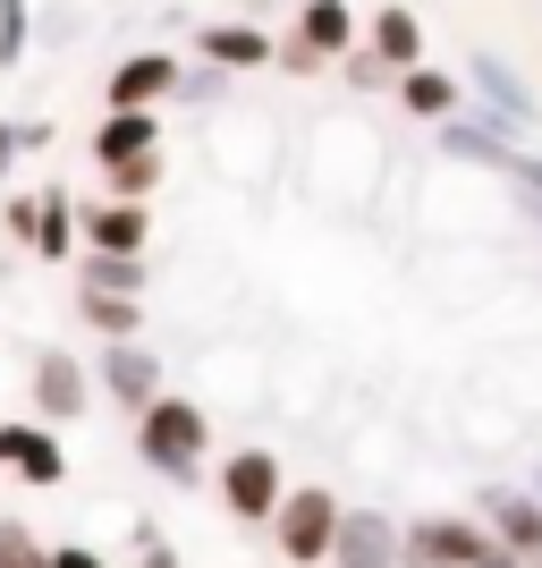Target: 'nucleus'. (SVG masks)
Here are the masks:
<instances>
[{"label":"nucleus","instance_id":"nucleus-15","mask_svg":"<svg viewBox=\"0 0 542 568\" xmlns=\"http://www.w3.org/2000/svg\"><path fill=\"white\" fill-rule=\"evenodd\" d=\"M365 51H374L381 69H425V18H416V9H407V0H390V9H374V18H365Z\"/></svg>","mask_w":542,"mask_h":568},{"label":"nucleus","instance_id":"nucleus-3","mask_svg":"<svg viewBox=\"0 0 542 568\" xmlns=\"http://www.w3.org/2000/svg\"><path fill=\"white\" fill-rule=\"evenodd\" d=\"M213 493H221V509H229L237 526H272V518H280V500L297 493V484H288L280 450H263V442H246V450H229V458H221Z\"/></svg>","mask_w":542,"mask_h":568},{"label":"nucleus","instance_id":"nucleus-5","mask_svg":"<svg viewBox=\"0 0 542 568\" xmlns=\"http://www.w3.org/2000/svg\"><path fill=\"white\" fill-rule=\"evenodd\" d=\"M0 475H18L34 493L69 484V442H60V425H43V416H0Z\"/></svg>","mask_w":542,"mask_h":568},{"label":"nucleus","instance_id":"nucleus-31","mask_svg":"<svg viewBox=\"0 0 542 568\" xmlns=\"http://www.w3.org/2000/svg\"><path fill=\"white\" fill-rule=\"evenodd\" d=\"M525 493H542V467H534V484H525Z\"/></svg>","mask_w":542,"mask_h":568},{"label":"nucleus","instance_id":"nucleus-21","mask_svg":"<svg viewBox=\"0 0 542 568\" xmlns=\"http://www.w3.org/2000/svg\"><path fill=\"white\" fill-rule=\"evenodd\" d=\"M76 314H85L102 339H144V297H102V288H76Z\"/></svg>","mask_w":542,"mask_h":568},{"label":"nucleus","instance_id":"nucleus-17","mask_svg":"<svg viewBox=\"0 0 542 568\" xmlns=\"http://www.w3.org/2000/svg\"><path fill=\"white\" fill-rule=\"evenodd\" d=\"M474 94H483V119H492V128H509V136L534 128V94H525V77L500 69L492 51H474Z\"/></svg>","mask_w":542,"mask_h":568},{"label":"nucleus","instance_id":"nucleus-4","mask_svg":"<svg viewBox=\"0 0 542 568\" xmlns=\"http://www.w3.org/2000/svg\"><path fill=\"white\" fill-rule=\"evenodd\" d=\"M339 493H323V484H297V493L280 500V518H272V551H280L288 568H323L330 544H339Z\"/></svg>","mask_w":542,"mask_h":568},{"label":"nucleus","instance_id":"nucleus-7","mask_svg":"<svg viewBox=\"0 0 542 568\" xmlns=\"http://www.w3.org/2000/svg\"><path fill=\"white\" fill-rule=\"evenodd\" d=\"M330 568H407V526L390 509H348L339 544H330Z\"/></svg>","mask_w":542,"mask_h":568},{"label":"nucleus","instance_id":"nucleus-13","mask_svg":"<svg viewBox=\"0 0 542 568\" xmlns=\"http://www.w3.org/2000/svg\"><path fill=\"white\" fill-rule=\"evenodd\" d=\"M153 153H162V111H102L94 119V162L102 170L153 162Z\"/></svg>","mask_w":542,"mask_h":568},{"label":"nucleus","instance_id":"nucleus-27","mask_svg":"<svg viewBox=\"0 0 542 568\" xmlns=\"http://www.w3.org/2000/svg\"><path fill=\"white\" fill-rule=\"evenodd\" d=\"M272 69H280V77H314V69H330V60H323V51H306L297 34H280V60H272Z\"/></svg>","mask_w":542,"mask_h":568},{"label":"nucleus","instance_id":"nucleus-1","mask_svg":"<svg viewBox=\"0 0 542 568\" xmlns=\"http://www.w3.org/2000/svg\"><path fill=\"white\" fill-rule=\"evenodd\" d=\"M204 442H213V416H204V399H178V390H162V399L136 416V458L153 475H170V484H195L204 475Z\"/></svg>","mask_w":542,"mask_h":568},{"label":"nucleus","instance_id":"nucleus-8","mask_svg":"<svg viewBox=\"0 0 542 568\" xmlns=\"http://www.w3.org/2000/svg\"><path fill=\"white\" fill-rule=\"evenodd\" d=\"M94 382H102V399H119L127 416H144V407L162 399V356L144 348V339H102Z\"/></svg>","mask_w":542,"mask_h":568},{"label":"nucleus","instance_id":"nucleus-6","mask_svg":"<svg viewBox=\"0 0 542 568\" xmlns=\"http://www.w3.org/2000/svg\"><path fill=\"white\" fill-rule=\"evenodd\" d=\"M178 85H187L178 51H127L111 69V85H102V111H162Z\"/></svg>","mask_w":542,"mask_h":568},{"label":"nucleus","instance_id":"nucleus-32","mask_svg":"<svg viewBox=\"0 0 542 568\" xmlns=\"http://www.w3.org/2000/svg\"><path fill=\"white\" fill-rule=\"evenodd\" d=\"M534 221H542V204H534Z\"/></svg>","mask_w":542,"mask_h":568},{"label":"nucleus","instance_id":"nucleus-30","mask_svg":"<svg viewBox=\"0 0 542 568\" xmlns=\"http://www.w3.org/2000/svg\"><path fill=\"white\" fill-rule=\"evenodd\" d=\"M18 153H25V136H18V119H0V170L18 162Z\"/></svg>","mask_w":542,"mask_h":568},{"label":"nucleus","instance_id":"nucleus-18","mask_svg":"<svg viewBox=\"0 0 542 568\" xmlns=\"http://www.w3.org/2000/svg\"><path fill=\"white\" fill-rule=\"evenodd\" d=\"M144 237H153V213H144V204H119V195L85 204V246H94V255H144Z\"/></svg>","mask_w":542,"mask_h":568},{"label":"nucleus","instance_id":"nucleus-19","mask_svg":"<svg viewBox=\"0 0 542 568\" xmlns=\"http://www.w3.org/2000/svg\"><path fill=\"white\" fill-rule=\"evenodd\" d=\"M390 102H399L407 119H432V128H449V119H458V102H467V85L425 60V69H407V77H399V94H390Z\"/></svg>","mask_w":542,"mask_h":568},{"label":"nucleus","instance_id":"nucleus-12","mask_svg":"<svg viewBox=\"0 0 542 568\" xmlns=\"http://www.w3.org/2000/svg\"><path fill=\"white\" fill-rule=\"evenodd\" d=\"M43 263H76L85 255V213L69 204V187L51 179V187H34V237H25Z\"/></svg>","mask_w":542,"mask_h":568},{"label":"nucleus","instance_id":"nucleus-2","mask_svg":"<svg viewBox=\"0 0 542 568\" xmlns=\"http://www.w3.org/2000/svg\"><path fill=\"white\" fill-rule=\"evenodd\" d=\"M407 568H525V560L500 544L483 518L425 509V518H407Z\"/></svg>","mask_w":542,"mask_h":568},{"label":"nucleus","instance_id":"nucleus-22","mask_svg":"<svg viewBox=\"0 0 542 568\" xmlns=\"http://www.w3.org/2000/svg\"><path fill=\"white\" fill-rule=\"evenodd\" d=\"M0 568H51V544L25 518H0Z\"/></svg>","mask_w":542,"mask_h":568},{"label":"nucleus","instance_id":"nucleus-10","mask_svg":"<svg viewBox=\"0 0 542 568\" xmlns=\"http://www.w3.org/2000/svg\"><path fill=\"white\" fill-rule=\"evenodd\" d=\"M441 153H449V162H474V170H500V179H518V162H525V144L518 136H509V128H492V119H483V111H458V119H449V128H441Z\"/></svg>","mask_w":542,"mask_h":568},{"label":"nucleus","instance_id":"nucleus-25","mask_svg":"<svg viewBox=\"0 0 542 568\" xmlns=\"http://www.w3.org/2000/svg\"><path fill=\"white\" fill-rule=\"evenodd\" d=\"M127 551H136V568H178V551H170V535H162L153 518L127 526Z\"/></svg>","mask_w":542,"mask_h":568},{"label":"nucleus","instance_id":"nucleus-16","mask_svg":"<svg viewBox=\"0 0 542 568\" xmlns=\"http://www.w3.org/2000/svg\"><path fill=\"white\" fill-rule=\"evenodd\" d=\"M288 34H297L306 51H323V60H348V51H365V18H356L348 0H306Z\"/></svg>","mask_w":542,"mask_h":568},{"label":"nucleus","instance_id":"nucleus-11","mask_svg":"<svg viewBox=\"0 0 542 568\" xmlns=\"http://www.w3.org/2000/svg\"><path fill=\"white\" fill-rule=\"evenodd\" d=\"M195 51H204V69L246 77V69H272V60H280V34H263L255 18H221V26L195 34Z\"/></svg>","mask_w":542,"mask_h":568},{"label":"nucleus","instance_id":"nucleus-26","mask_svg":"<svg viewBox=\"0 0 542 568\" xmlns=\"http://www.w3.org/2000/svg\"><path fill=\"white\" fill-rule=\"evenodd\" d=\"M25 60V0H0V69Z\"/></svg>","mask_w":542,"mask_h":568},{"label":"nucleus","instance_id":"nucleus-28","mask_svg":"<svg viewBox=\"0 0 542 568\" xmlns=\"http://www.w3.org/2000/svg\"><path fill=\"white\" fill-rule=\"evenodd\" d=\"M51 568H111L94 544H51Z\"/></svg>","mask_w":542,"mask_h":568},{"label":"nucleus","instance_id":"nucleus-9","mask_svg":"<svg viewBox=\"0 0 542 568\" xmlns=\"http://www.w3.org/2000/svg\"><path fill=\"white\" fill-rule=\"evenodd\" d=\"M94 390H102V382L85 374L69 348H43V356H34V416H43V425H76V416L94 407Z\"/></svg>","mask_w":542,"mask_h":568},{"label":"nucleus","instance_id":"nucleus-20","mask_svg":"<svg viewBox=\"0 0 542 568\" xmlns=\"http://www.w3.org/2000/svg\"><path fill=\"white\" fill-rule=\"evenodd\" d=\"M76 288H102V297H144V255H76Z\"/></svg>","mask_w":542,"mask_h":568},{"label":"nucleus","instance_id":"nucleus-29","mask_svg":"<svg viewBox=\"0 0 542 568\" xmlns=\"http://www.w3.org/2000/svg\"><path fill=\"white\" fill-rule=\"evenodd\" d=\"M518 187H525V195L542 204V153H525V162H518Z\"/></svg>","mask_w":542,"mask_h":568},{"label":"nucleus","instance_id":"nucleus-24","mask_svg":"<svg viewBox=\"0 0 542 568\" xmlns=\"http://www.w3.org/2000/svg\"><path fill=\"white\" fill-rule=\"evenodd\" d=\"M339 77H348L356 94H399V69H381L374 51H348V60H339Z\"/></svg>","mask_w":542,"mask_h":568},{"label":"nucleus","instance_id":"nucleus-14","mask_svg":"<svg viewBox=\"0 0 542 568\" xmlns=\"http://www.w3.org/2000/svg\"><path fill=\"white\" fill-rule=\"evenodd\" d=\"M474 518L492 526V535L518 551L525 568H542V493H483V509H474Z\"/></svg>","mask_w":542,"mask_h":568},{"label":"nucleus","instance_id":"nucleus-23","mask_svg":"<svg viewBox=\"0 0 542 568\" xmlns=\"http://www.w3.org/2000/svg\"><path fill=\"white\" fill-rule=\"evenodd\" d=\"M153 187H162V153H153V162H127V170H102V195H119V204H144Z\"/></svg>","mask_w":542,"mask_h":568}]
</instances>
